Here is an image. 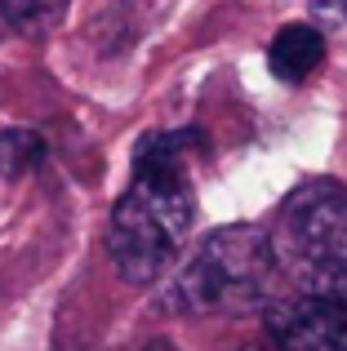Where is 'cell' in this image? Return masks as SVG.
<instances>
[{
	"label": "cell",
	"instance_id": "cell-4",
	"mask_svg": "<svg viewBox=\"0 0 347 351\" xmlns=\"http://www.w3.org/2000/svg\"><path fill=\"white\" fill-rule=\"evenodd\" d=\"M272 351H347V302L298 293L267 307Z\"/></svg>",
	"mask_w": 347,
	"mask_h": 351
},
{
	"label": "cell",
	"instance_id": "cell-2",
	"mask_svg": "<svg viewBox=\"0 0 347 351\" xmlns=\"http://www.w3.org/2000/svg\"><path fill=\"white\" fill-rule=\"evenodd\" d=\"M276 271L280 258L263 227H218L169 271L160 307L178 316H241L267 302Z\"/></svg>",
	"mask_w": 347,
	"mask_h": 351
},
{
	"label": "cell",
	"instance_id": "cell-10",
	"mask_svg": "<svg viewBox=\"0 0 347 351\" xmlns=\"http://www.w3.org/2000/svg\"><path fill=\"white\" fill-rule=\"evenodd\" d=\"M143 351H174V347H169V343H160V338H156V343H147Z\"/></svg>",
	"mask_w": 347,
	"mask_h": 351
},
{
	"label": "cell",
	"instance_id": "cell-7",
	"mask_svg": "<svg viewBox=\"0 0 347 351\" xmlns=\"http://www.w3.org/2000/svg\"><path fill=\"white\" fill-rule=\"evenodd\" d=\"M62 0H5L9 32H45L58 18Z\"/></svg>",
	"mask_w": 347,
	"mask_h": 351
},
{
	"label": "cell",
	"instance_id": "cell-5",
	"mask_svg": "<svg viewBox=\"0 0 347 351\" xmlns=\"http://www.w3.org/2000/svg\"><path fill=\"white\" fill-rule=\"evenodd\" d=\"M325 62V36L321 27H307V23H289L272 36L267 45V67L280 85H303L316 67Z\"/></svg>",
	"mask_w": 347,
	"mask_h": 351
},
{
	"label": "cell",
	"instance_id": "cell-1",
	"mask_svg": "<svg viewBox=\"0 0 347 351\" xmlns=\"http://www.w3.org/2000/svg\"><path fill=\"white\" fill-rule=\"evenodd\" d=\"M187 143H200V129L147 134L134 147V182L112 209L107 254L121 280L152 285L169 271L178 245L191 232L196 196L187 182Z\"/></svg>",
	"mask_w": 347,
	"mask_h": 351
},
{
	"label": "cell",
	"instance_id": "cell-9",
	"mask_svg": "<svg viewBox=\"0 0 347 351\" xmlns=\"http://www.w3.org/2000/svg\"><path fill=\"white\" fill-rule=\"evenodd\" d=\"M9 32V14H5V0H0V36Z\"/></svg>",
	"mask_w": 347,
	"mask_h": 351
},
{
	"label": "cell",
	"instance_id": "cell-8",
	"mask_svg": "<svg viewBox=\"0 0 347 351\" xmlns=\"http://www.w3.org/2000/svg\"><path fill=\"white\" fill-rule=\"evenodd\" d=\"M307 9L321 27H339L347 18V0H307Z\"/></svg>",
	"mask_w": 347,
	"mask_h": 351
},
{
	"label": "cell",
	"instance_id": "cell-6",
	"mask_svg": "<svg viewBox=\"0 0 347 351\" xmlns=\"http://www.w3.org/2000/svg\"><path fill=\"white\" fill-rule=\"evenodd\" d=\"M45 160V138L32 129H0V178H18V173L36 169Z\"/></svg>",
	"mask_w": 347,
	"mask_h": 351
},
{
	"label": "cell",
	"instance_id": "cell-3",
	"mask_svg": "<svg viewBox=\"0 0 347 351\" xmlns=\"http://www.w3.org/2000/svg\"><path fill=\"white\" fill-rule=\"evenodd\" d=\"M276 258L294 271L303 293L347 302V187L303 182L280 205V227L272 236Z\"/></svg>",
	"mask_w": 347,
	"mask_h": 351
}]
</instances>
